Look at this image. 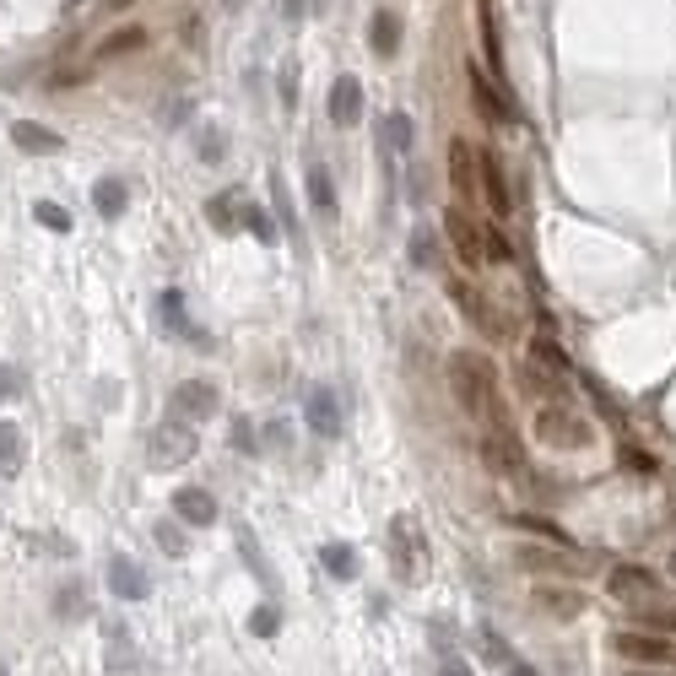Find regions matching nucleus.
<instances>
[{
  "instance_id": "obj_1",
  "label": "nucleus",
  "mask_w": 676,
  "mask_h": 676,
  "mask_svg": "<svg viewBox=\"0 0 676 676\" xmlns=\"http://www.w3.org/2000/svg\"><path fill=\"white\" fill-rule=\"evenodd\" d=\"M449 384H455V401L460 412H471L476 422H503L498 417V368L487 363L482 352H455L449 357Z\"/></svg>"
},
{
  "instance_id": "obj_2",
  "label": "nucleus",
  "mask_w": 676,
  "mask_h": 676,
  "mask_svg": "<svg viewBox=\"0 0 676 676\" xmlns=\"http://www.w3.org/2000/svg\"><path fill=\"white\" fill-rule=\"evenodd\" d=\"M612 655L628 660V666L671 671L676 666V639H671V633H655V628H617L612 633Z\"/></svg>"
},
{
  "instance_id": "obj_3",
  "label": "nucleus",
  "mask_w": 676,
  "mask_h": 676,
  "mask_svg": "<svg viewBox=\"0 0 676 676\" xmlns=\"http://www.w3.org/2000/svg\"><path fill=\"white\" fill-rule=\"evenodd\" d=\"M536 439L547 449H585L590 444V422L579 412H568V406H558V401H547L536 412Z\"/></svg>"
},
{
  "instance_id": "obj_4",
  "label": "nucleus",
  "mask_w": 676,
  "mask_h": 676,
  "mask_svg": "<svg viewBox=\"0 0 676 676\" xmlns=\"http://www.w3.org/2000/svg\"><path fill=\"white\" fill-rule=\"evenodd\" d=\"M190 455H195V433H190V422H179V417L157 422L152 439H147V460H152V466H157V471H174V466H184Z\"/></svg>"
},
{
  "instance_id": "obj_5",
  "label": "nucleus",
  "mask_w": 676,
  "mask_h": 676,
  "mask_svg": "<svg viewBox=\"0 0 676 676\" xmlns=\"http://www.w3.org/2000/svg\"><path fill=\"white\" fill-rule=\"evenodd\" d=\"M390 552H395V579H422V563H428V541H422V530L406 520V514H395L390 520Z\"/></svg>"
},
{
  "instance_id": "obj_6",
  "label": "nucleus",
  "mask_w": 676,
  "mask_h": 676,
  "mask_svg": "<svg viewBox=\"0 0 676 676\" xmlns=\"http://www.w3.org/2000/svg\"><path fill=\"white\" fill-rule=\"evenodd\" d=\"M217 406H222V395H217V384L211 379H184L174 395H168V412H174L179 422H206V417H217Z\"/></svg>"
},
{
  "instance_id": "obj_7",
  "label": "nucleus",
  "mask_w": 676,
  "mask_h": 676,
  "mask_svg": "<svg viewBox=\"0 0 676 676\" xmlns=\"http://www.w3.org/2000/svg\"><path fill=\"white\" fill-rule=\"evenodd\" d=\"M606 590H612L622 606H649V601H660V595H671L649 568H612V574H606Z\"/></svg>"
},
{
  "instance_id": "obj_8",
  "label": "nucleus",
  "mask_w": 676,
  "mask_h": 676,
  "mask_svg": "<svg viewBox=\"0 0 676 676\" xmlns=\"http://www.w3.org/2000/svg\"><path fill=\"white\" fill-rule=\"evenodd\" d=\"M444 238H449V249L460 255V265H471V271H476V265H487L482 228H476V222H471L460 206H449V211H444Z\"/></svg>"
},
{
  "instance_id": "obj_9",
  "label": "nucleus",
  "mask_w": 676,
  "mask_h": 676,
  "mask_svg": "<svg viewBox=\"0 0 676 676\" xmlns=\"http://www.w3.org/2000/svg\"><path fill=\"white\" fill-rule=\"evenodd\" d=\"M482 460H487V471H493V476H520V471H525V449H520V439L509 433V422H493V428H487Z\"/></svg>"
},
{
  "instance_id": "obj_10",
  "label": "nucleus",
  "mask_w": 676,
  "mask_h": 676,
  "mask_svg": "<svg viewBox=\"0 0 676 676\" xmlns=\"http://www.w3.org/2000/svg\"><path fill=\"white\" fill-rule=\"evenodd\" d=\"M471 103L482 119H493V125H503V119H520V109H514V98L498 87V76H487L482 65H471Z\"/></svg>"
},
{
  "instance_id": "obj_11",
  "label": "nucleus",
  "mask_w": 676,
  "mask_h": 676,
  "mask_svg": "<svg viewBox=\"0 0 676 676\" xmlns=\"http://www.w3.org/2000/svg\"><path fill=\"white\" fill-rule=\"evenodd\" d=\"M449 298L460 303V314H466L482 336H503V320L493 314V298H487V293H476L471 282H460V276H455V282H449Z\"/></svg>"
},
{
  "instance_id": "obj_12",
  "label": "nucleus",
  "mask_w": 676,
  "mask_h": 676,
  "mask_svg": "<svg viewBox=\"0 0 676 676\" xmlns=\"http://www.w3.org/2000/svg\"><path fill=\"white\" fill-rule=\"evenodd\" d=\"M325 114H330V125L352 130L357 119H363V82H357V76H336V82H330V98H325Z\"/></svg>"
},
{
  "instance_id": "obj_13",
  "label": "nucleus",
  "mask_w": 676,
  "mask_h": 676,
  "mask_svg": "<svg viewBox=\"0 0 676 676\" xmlns=\"http://www.w3.org/2000/svg\"><path fill=\"white\" fill-rule=\"evenodd\" d=\"M303 417H309V433H320V439H341V401H336L330 384H314V390H309Z\"/></svg>"
},
{
  "instance_id": "obj_14",
  "label": "nucleus",
  "mask_w": 676,
  "mask_h": 676,
  "mask_svg": "<svg viewBox=\"0 0 676 676\" xmlns=\"http://www.w3.org/2000/svg\"><path fill=\"white\" fill-rule=\"evenodd\" d=\"M476 184H482V195H487V206H493V217H509L514 211V190H509V179H503V163L493 152H476Z\"/></svg>"
},
{
  "instance_id": "obj_15",
  "label": "nucleus",
  "mask_w": 676,
  "mask_h": 676,
  "mask_svg": "<svg viewBox=\"0 0 676 676\" xmlns=\"http://www.w3.org/2000/svg\"><path fill=\"white\" fill-rule=\"evenodd\" d=\"M11 141H17V152H28V157H55L65 147L60 130L38 125V119H17V125H11Z\"/></svg>"
},
{
  "instance_id": "obj_16",
  "label": "nucleus",
  "mask_w": 676,
  "mask_h": 676,
  "mask_svg": "<svg viewBox=\"0 0 676 676\" xmlns=\"http://www.w3.org/2000/svg\"><path fill=\"white\" fill-rule=\"evenodd\" d=\"M109 590L119 595V601H147V595H152V579H147V568H141V563L114 558V563H109Z\"/></svg>"
},
{
  "instance_id": "obj_17",
  "label": "nucleus",
  "mask_w": 676,
  "mask_h": 676,
  "mask_svg": "<svg viewBox=\"0 0 676 676\" xmlns=\"http://www.w3.org/2000/svg\"><path fill=\"white\" fill-rule=\"evenodd\" d=\"M368 44H374V55L379 60H395L401 55V11H374V17H368Z\"/></svg>"
},
{
  "instance_id": "obj_18",
  "label": "nucleus",
  "mask_w": 676,
  "mask_h": 676,
  "mask_svg": "<svg viewBox=\"0 0 676 676\" xmlns=\"http://www.w3.org/2000/svg\"><path fill=\"white\" fill-rule=\"evenodd\" d=\"M174 514L184 525H211V520H217V498H211L206 487H179V493H174Z\"/></svg>"
},
{
  "instance_id": "obj_19",
  "label": "nucleus",
  "mask_w": 676,
  "mask_h": 676,
  "mask_svg": "<svg viewBox=\"0 0 676 676\" xmlns=\"http://www.w3.org/2000/svg\"><path fill=\"white\" fill-rule=\"evenodd\" d=\"M22 466H28V439L17 422H0V482H11Z\"/></svg>"
},
{
  "instance_id": "obj_20",
  "label": "nucleus",
  "mask_w": 676,
  "mask_h": 676,
  "mask_svg": "<svg viewBox=\"0 0 676 676\" xmlns=\"http://www.w3.org/2000/svg\"><path fill=\"white\" fill-rule=\"evenodd\" d=\"M449 179H455V190L460 195H471L476 190V179H482V174H476V147H471V141H449Z\"/></svg>"
},
{
  "instance_id": "obj_21",
  "label": "nucleus",
  "mask_w": 676,
  "mask_h": 676,
  "mask_svg": "<svg viewBox=\"0 0 676 676\" xmlns=\"http://www.w3.org/2000/svg\"><path fill=\"white\" fill-rule=\"evenodd\" d=\"M244 201H249L244 190H222V195H211V201H206L211 228H217V233H233V228H238V217H244Z\"/></svg>"
},
{
  "instance_id": "obj_22",
  "label": "nucleus",
  "mask_w": 676,
  "mask_h": 676,
  "mask_svg": "<svg viewBox=\"0 0 676 676\" xmlns=\"http://www.w3.org/2000/svg\"><path fill=\"white\" fill-rule=\"evenodd\" d=\"M157 314H163V325L174 330V336H190V341H201V347H206V336H201V330H195L190 320H184V298H179V287L157 293Z\"/></svg>"
},
{
  "instance_id": "obj_23",
  "label": "nucleus",
  "mask_w": 676,
  "mask_h": 676,
  "mask_svg": "<svg viewBox=\"0 0 676 676\" xmlns=\"http://www.w3.org/2000/svg\"><path fill=\"white\" fill-rule=\"evenodd\" d=\"M92 206H98V217H125V206H130V190H125V179H98L92 184Z\"/></svg>"
},
{
  "instance_id": "obj_24",
  "label": "nucleus",
  "mask_w": 676,
  "mask_h": 676,
  "mask_svg": "<svg viewBox=\"0 0 676 676\" xmlns=\"http://www.w3.org/2000/svg\"><path fill=\"white\" fill-rule=\"evenodd\" d=\"M514 563H520V568H579L574 563V547H520V552H514Z\"/></svg>"
},
{
  "instance_id": "obj_25",
  "label": "nucleus",
  "mask_w": 676,
  "mask_h": 676,
  "mask_svg": "<svg viewBox=\"0 0 676 676\" xmlns=\"http://www.w3.org/2000/svg\"><path fill=\"white\" fill-rule=\"evenodd\" d=\"M309 201H314L320 217H336V184H330L325 163H309Z\"/></svg>"
},
{
  "instance_id": "obj_26",
  "label": "nucleus",
  "mask_w": 676,
  "mask_h": 676,
  "mask_svg": "<svg viewBox=\"0 0 676 676\" xmlns=\"http://www.w3.org/2000/svg\"><path fill=\"white\" fill-rule=\"evenodd\" d=\"M633 617H639L644 628H655V633H676V595H660V601H649V606H633Z\"/></svg>"
},
{
  "instance_id": "obj_27",
  "label": "nucleus",
  "mask_w": 676,
  "mask_h": 676,
  "mask_svg": "<svg viewBox=\"0 0 676 676\" xmlns=\"http://www.w3.org/2000/svg\"><path fill=\"white\" fill-rule=\"evenodd\" d=\"M320 563H325V574H336V579H357V552L347 547V541H325Z\"/></svg>"
},
{
  "instance_id": "obj_28",
  "label": "nucleus",
  "mask_w": 676,
  "mask_h": 676,
  "mask_svg": "<svg viewBox=\"0 0 676 676\" xmlns=\"http://www.w3.org/2000/svg\"><path fill=\"white\" fill-rule=\"evenodd\" d=\"M509 525H514V530H530V536H541V541H552V547H574V536H568L563 525L541 520V514H514Z\"/></svg>"
},
{
  "instance_id": "obj_29",
  "label": "nucleus",
  "mask_w": 676,
  "mask_h": 676,
  "mask_svg": "<svg viewBox=\"0 0 676 676\" xmlns=\"http://www.w3.org/2000/svg\"><path fill=\"white\" fill-rule=\"evenodd\" d=\"M536 606H541V612H552V617H579V606H585V595L541 585V590H536Z\"/></svg>"
},
{
  "instance_id": "obj_30",
  "label": "nucleus",
  "mask_w": 676,
  "mask_h": 676,
  "mask_svg": "<svg viewBox=\"0 0 676 676\" xmlns=\"http://www.w3.org/2000/svg\"><path fill=\"white\" fill-rule=\"evenodd\" d=\"M55 617H60V622L87 617V590L76 585V579H71V585H60V590H55Z\"/></svg>"
},
{
  "instance_id": "obj_31",
  "label": "nucleus",
  "mask_w": 676,
  "mask_h": 676,
  "mask_svg": "<svg viewBox=\"0 0 676 676\" xmlns=\"http://www.w3.org/2000/svg\"><path fill=\"white\" fill-rule=\"evenodd\" d=\"M384 141H390V152H412V141H417L412 114H390V119H384Z\"/></svg>"
},
{
  "instance_id": "obj_32",
  "label": "nucleus",
  "mask_w": 676,
  "mask_h": 676,
  "mask_svg": "<svg viewBox=\"0 0 676 676\" xmlns=\"http://www.w3.org/2000/svg\"><path fill=\"white\" fill-rule=\"evenodd\" d=\"M412 260L422 265V271H439L444 255H439V238H433V228H417L412 233Z\"/></svg>"
},
{
  "instance_id": "obj_33",
  "label": "nucleus",
  "mask_w": 676,
  "mask_h": 676,
  "mask_svg": "<svg viewBox=\"0 0 676 676\" xmlns=\"http://www.w3.org/2000/svg\"><path fill=\"white\" fill-rule=\"evenodd\" d=\"M530 357H536V368H552V374H563V368H568V357L558 352V341H547V336L530 341Z\"/></svg>"
},
{
  "instance_id": "obj_34",
  "label": "nucleus",
  "mask_w": 676,
  "mask_h": 676,
  "mask_svg": "<svg viewBox=\"0 0 676 676\" xmlns=\"http://www.w3.org/2000/svg\"><path fill=\"white\" fill-rule=\"evenodd\" d=\"M228 444L238 449V455H260V449H265V444H260V433H255V422H244V417H238V422H233Z\"/></svg>"
},
{
  "instance_id": "obj_35",
  "label": "nucleus",
  "mask_w": 676,
  "mask_h": 676,
  "mask_svg": "<svg viewBox=\"0 0 676 676\" xmlns=\"http://www.w3.org/2000/svg\"><path fill=\"white\" fill-rule=\"evenodd\" d=\"M33 217L44 222L49 233H71V211H65V206H55V201H38V206H33Z\"/></svg>"
},
{
  "instance_id": "obj_36",
  "label": "nucleus",
  "mask_w": 676,
  "mask_h": 676,
  "mask_svg": "<svg viewBox=\"0 0 676 676\" xmlns=\"http://www.w3.org/2000/svg\"><path fill=\"white\" fill-rule=\"evenodd\" d=\"M22 390H28V374H22L17 363H0V406H6V401H17Z\"/></svg>"
},
{
  "instance_id": "obj_37",
  "label": "nucleus",
  "mask_w": 676,
  "mask_h": 676,
  "mask_svg": "<svg viewBox=\"0 0 676 676\" xmlns=\"http://www.w3.org/2000/svg\"><path fill=\"white\" fill-rule=\"evenodd\" d=\"M476 639H482V655L493 660V666H509V660H514V655H509V644H503L498 633L487 628V622H482V628H476Z\"/></svg>"
},
{
  "instance_id": "obj_38",
  "label": "nucleus",
  "mask_w": 676,
  "mask_h": 676,
  "mask_svg": "<svg viewBox=\"0 0 676 676\" xmlns=\"http://www.w3.org/2000/svg\"><path fill=\"white\" fill-rule=\"evenodd\" d=\"M244 222H249V233H255V238H260V244H276V222H271V217H265V211H260V206H249V201H244Z\"/></svg>"
},
{
  "instance_id": "obj_39",
  "label": "nucleus",
  "mask_w": 676,
  "mask_h": 676,
  "mask_svg": "<svg viewBox=\"0 0 676 676\" xmlns=\"http://www.w3.org/2000/svg\"><path fill=\"white\" fill-rule=\"evenodd\" d=\"M141 44H147V33H141V28H125V33L103 38V55H130V49H141Z\"/></svg>"
},
{
  "instance_id": "obj_40",
  "label": "nucleus",
  "mask_w": 676,
  "mask_h": 676,
  "mask_svg": "<svg viewBox=\"0 0 676 676\" xmlns=\"http://www.w3.org/2000/svg\"><path fill=\"white\" fill-rule=\"evenodd\" d=\"M276 628H282V612H276V606H260V612L249 617V633H255V639H276Z\"/></svg>"
},
{
  "instance_id": "obj_41",
  "label": "nucleus",
  "mask_w": 676,
  "mask_h": 676,
  "mask_svg": "<svg viewBox=\"0 0 676 676\" xmlns=\"http://www.w3.org/2000/svg\"><path fill=\"white\" fill-rule=\"evenodd\" d=\"M152 536H157V547H163L168 558H184V536H179V530L168 525V520H157V525H152Z\"/></svg>"
},
{
  "instance_id": "obj_42",
  "label": "nucleus",
  "mask_w": 676,
  "mask_h": 676,
  "mask_svg": "<svg viewBox=\"0 0 676 676\" xmlns=\"http://www.w3.org/2000/svg\"><path fill=\"white\" fill-rule=\"evenodd\" d=\"M482 244H487V265H514V249L503 233H482Z\"/></svg>"
},
{
  "instance_id": "obj_43",
  "label": "nucleus",
  "mask_w": 676,
  "mask_h": 676,
  "mask_svg": "<svg viewBox=\"0 0 676 676\" xmlns=\"http://www.w3.org/2000/svg\"><path fill=\"white\" fill-rule=\"evenodd\" d=\"M439 676H476V671H471L460 655H444V660H439Z\"/></svg>"
},
{
  "instance_id": "obj_44",
  "label": "nucleus",
  "mask_w": 676,
  "mask_h": 676,
  "mask_svg": "<svg viewBox=\"0 0 676 676\" xmlns=\"http://www.w3.org/2000/svg\"><path fill=\"white\" fill-rule=\"evenodd\" d=\"M201 157H206V163H217V157H222V136H206L201 141Z\"/></svg>"
},
{
  "instance_id": "obj_45",
  "label": "nucleus",
  "mask_w": 676,
  "mask_h": 676,
  "mask_svg": "<svg viewBox=\"0 0 676 676\" xmlns=\"http://www.w3.org/2000/svg\"><path fill=\"white\" fill-rule=\"evenodd\" d=\"M303 11H309V0H282V17H287V22H298Z\"/></svg>"
},
{
  "instance_id": "obj_46",
  "label": "nucleus",
  "mask_w": 676,
  "mask_h": 676,
  "mask_svg": "<svg viewBox=\"0 0 676 676\" xmlns=\"http://www.w3.org/2000/svg\"><path fill=\"white\" fill-rule=\"evenodd\" d=\"M509 676H541L536 666H525V660H509Z\"/></svg>"
},
{
  "instance_id": "obj_47",
  "label": "nucleus",
  "mask_w": 676,
  "mask_h": 676,
  "mask_svg": "<svg viewBox=\"0 0 676 676\" xmlns=\"http://www.w3.org/2000/svg\"><path fill=\"white\" fill-rule=\"evenodd\" d=\"M109 6H136V0H109Z\"/></svg>"
},
{
  "instance_id": "obj_48",
  "label": "nucleus",
  "mask_w": 676,
  "mask_h": 676,
  "mask_svg": "<svg viewBox=\"0 0 676 676\" xmlns=\"http://www.w3.org/2000/svg\"><path fill=\"white\" fill-rule=\"evenodd\" d=\"M622 676H649V671H622Z\"/></svg>"
},
{
  "instance_id": "obj_49",
  "label": "nucleus",
  "mask_w": 676,
  "mask_h": 676,
  "mask_svg": "<svg viewBox=\"0 0 676 676\" xmlns=\"http://www.w3.org/2000/svg\"><path fill=\"white\" fill-rule=\"evenodd\" d=\"M0 676H6V660H0Z\"/></svg>"
}]
</instances>
